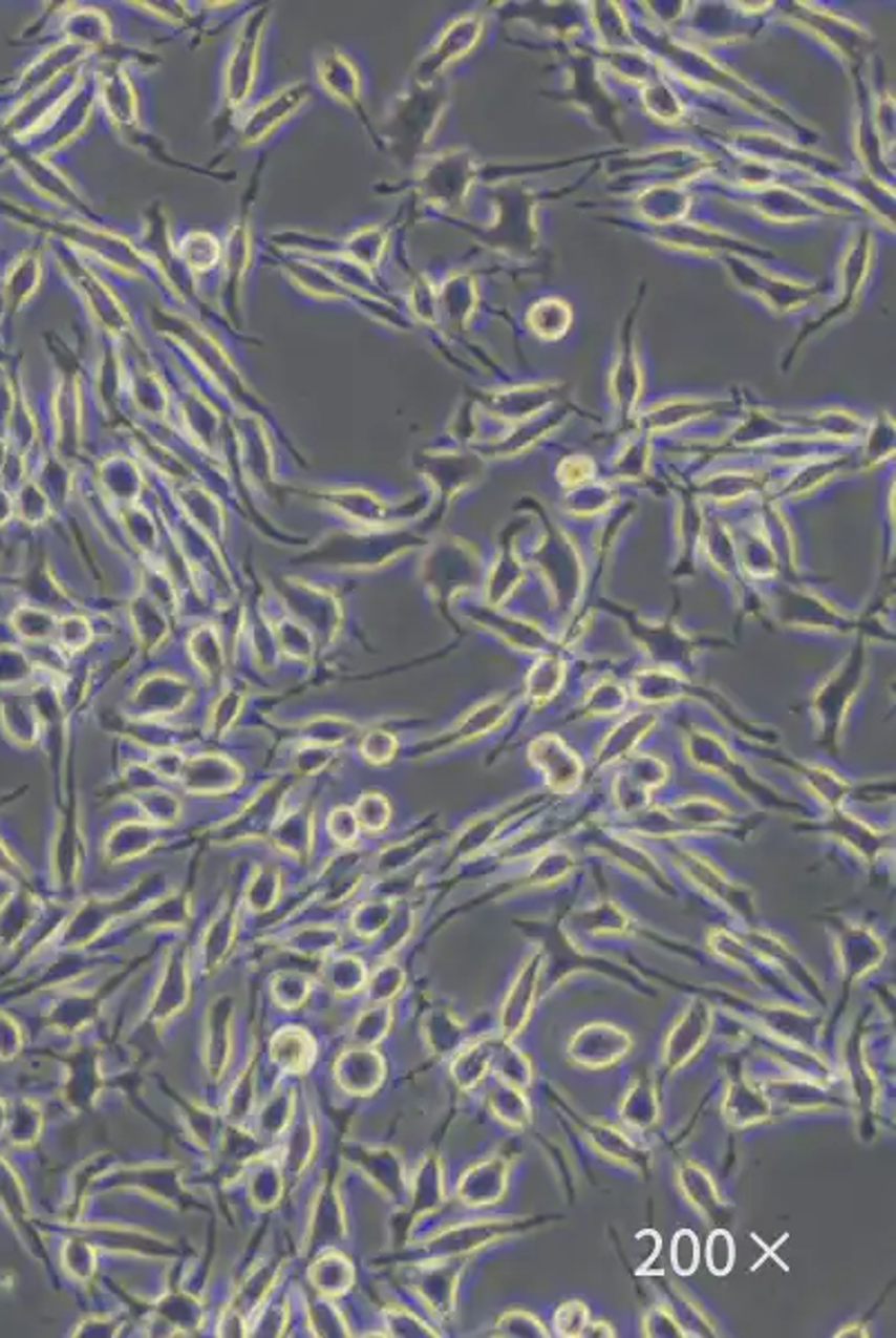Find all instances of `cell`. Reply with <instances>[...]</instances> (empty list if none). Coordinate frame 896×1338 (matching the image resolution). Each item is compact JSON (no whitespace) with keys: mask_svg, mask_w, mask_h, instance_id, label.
<instances>
[{"mask_svg":"<svg viewBox=\"0 0 896 1338\" xmlns=\"http://www.w3.org/2000/svg\"><path fill=\"white\" fill-rule=\"evenodd\" d=\"M632 1050L630 1033L614 1024H591L576 1033L569 1053L578 1064L589 1068H604L618 1064Z\"/></svg>","mask_w":896,"mask_h":1338,"instance_id":"6da1fadb","label":"cell"},{"mask_svg":"<svg viewBox=\"0 0 896 1338\" xmlns=\"http://www.w3.org/2000/svg\"><path fill=\"white\" fill-rule=\"evenodd\" d=\"M545 967V957L542 955H531L522 971L517 973L511 991L507 993L505 1004H502V1035L507 1040H513L515 1035H519L525 1031V1026L531 1020L533 1013V1004L537 997V981H540V973Z\"/></svg>","mask_w":896,"mask_h":1338,"instance_id":"7a4b0ae2","label":"cell"},{"mask_svg":"<svg viewBox=\"0 0 896 1338\" xmlns=\"http://www.w3.org/2000/svg\"><path fill=\"white\" fill-rule=\"evenodd\" d=\"M711 1028V1011L705 1002H696L669 1033L665 1042V1064L678 1068L687 1064L705 1044Z\"/></svg>","mask_w":896,"mask_h":1338,"instance_id":"3957f363","label":"cell"},{"mask_svg":"<svg viewBox=\"0 0 896 1338\" xmlns=\"http://www.w3.org/2000/svg\"><path fill=\"white\" fill-rule=\"evenodd\" d=\"M507 1177H509V1167L505 1160L499 1158L487 1160V1163L473 1167L462 1177L460 1183L462 1201H466L471 1207H491L493 1203L502 1198V1195H505Z\"/></svg>","mask_w":896,"mask_h":1338,"instance_id":"277c9868","label":"cell"},{"mask_svg":"<svg viewBox=\"0 0 896 1338\" xmlns=\"http://www.w3.org/2000/svg\"><path fill=\"white\" fill-rule=\"evenodd\" d=\"M273 1058L285 1070L301 1074L315 1060V1040L301 1028H283L273 1040Z\"/></svg>","mask_w":896,"mask_h":1338,"instance_id":"5b68a950","label":"cell"},{"mask_svg":"<svg viewBox=\"0 0 896 1338\" xmlns=\"http://www.w3.org/2000/svg\"><path fill=\"white\" fill-rule=\"evenodd\" d=\"M342 1070H344V1084L353 1082L355 1078H360L353 1088V1093H370L372 1088H378L382 1078H384V1064L378 1053H364V1050H355L348 1053V1056L342 1060ZM350 1088V1086H348Z\"/></svg>","mask_w":896,"mask_h":1338,"instance_id":"8992f818","label":"cell"},{"mask_svg":"<svg viewBox=\"0 0 896 1338\" xmlns=\"http://www.w3.org/2000/svg\"><path fill=\"white\" fill-rule=\"evenodd\" d=\"M683 1189L687 1193V1198L694 1203V1207H698L701 1211H709L713 1213L716 1209L721 1207L719 1193H716V1185L711 1183V1177L696 1165H689L683 1171Z\"/></svg>","mask_w":896,"mask_h":1338,"instance_id":"52a82bcc","label":"cell"},{"mask_svg":"<svg viewBox=\"0 0 896 1338\" xmlns=\"http://www.w3.org/2000/svg\"><path fill=\"white\" fill-rule=\"evenodd\" d=\"M589 1320H591L589 1308L582 1300H567L558 1308V1312H555L553 1330L560 1336H582Z\"/></svg>","mask_w":896,"mask_h":1338,"instance_id":"ba28073f","label":"cell"},{"mask_svg":"<svg viewBox=\"0 0 896 1338\" xmlns=\"http://www.w3.org/2000/svg\"><path fill=\"white\" fill-rule=\"evenodd\" d=\"M698 1258H701V1249H698V1238L694 1231L683 1229L678 1231L674 1245H671V1265L674 1270L680 1276H689L696 1272L698 1267Z\"/></svg>","mask_w":896,"mask_h":1338,"instance_id":"9c48e42d","label":"cell"},{"mask_svg":"<svg viewBox=\"0 0 896 1338\" xmlns=\"http://www.w3.org/2000/svg\"><path fill=\"white\" fill-rule=\"evenodd\" d=\"M733 1256H737V1249H733V1238L723 1229L713 1231V1234L709 1236V1243H707V1265H709V1270L716 1276L729 1274V1270L733 1267Z\"/></svg>","mask_w":896,"mask_h":1338,"instance_id":"30bf717a","label":"cell"},{"mask_svg":"<svg viewBox=\"0 0 896 1338\" xmlns=\"http://www.w3.org/2000/svg\"><path fill=\"white\" fill-rule=\"evenodd\" d=\"M497 1332L502 1336H547L545 1325L525 1310H511L499 1318Z\"/></svg>","mask_w":896,"mask_h":1338,"instance_id":"8fae6325","label":"cell"},{"mask_svg":"<svg viewBox=\"0 0 896 1338\" xmlns=\"http://www.w3.org/2000/svg\"><path fill=\"white\" fill-rule=\"evenodd\" d=\"M644 1334L647 1336H685V1332H680V1323L678 1318L674 1316V1312L660 1308L649 1312L647 1320H644Z\"/></svg>","mask_w":896,"mask_h":1338,"instance_id":"7c38bea8","label":"cell"},{"mask_svg":"<svg viewBox=\"0 0 896 1338\" xmlns=\"http://www.w3.org/2000/svg\"><path fill=\"white\" fill-rule=\"evenodd\" d=\"M23 1035L9 1015L0 1013V1060H12L21 1050Z\"/></svg>","mask_w":896,"mask_h":1338,"instance_id":"4fadbf2b","label":"cell"},{"mask_svg":"<svg viewBox=\"0 0 896 1338\" xmlns=\"http://www.w3.org/2000/svg\"><path fill=\"white\" fill-rule=\"evenodd\" d=\"M5 1122H7V1109H5V1102L0 1100V1133H3L5 1129Z\"/></svg>","mask_w":896,"mask_h":1338,"instance_id":"5bb4252c","label":"cell"}]
</instances>
